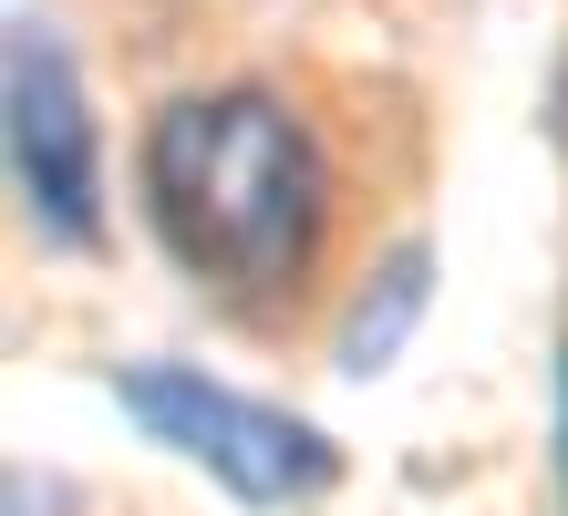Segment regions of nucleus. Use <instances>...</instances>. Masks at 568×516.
I'll use <instances>...</instances> for the list:
<instances>
[{
    "label": "nucleus",
    "instance_id": "nucleus-1",
    "mask_svg": "<svg viewBox=\"0 0 568 516\" xmlns=\"http://www.w3.org/2000/svg\"><path fill=\"white\" fill-rule=\"evenodd\" d=\"M145 217L165 259L239 321H290L331 249V165L311 124L258 83L176 93L145 124Z\"/></svg>",
    "mask_w": 568,
    "mask_h": 516
},
{
    "label": "nucleus",
    "instance_id": "nucleus-2",
    "mask_svg": "<svg viewBox=\"0 0 568 516\" xmlns=\"http://www.w3.org/2000/svg\"><path fill=\"white\" fill-rule=\"evenodd\" d=\"M114 403L135 413L155 444H176L186 465H207L227 496H248V506H300V496H321L331 475H342L321 424H300L280 403H248V393H227V383H207V372H186V362H124Z\"/></svg>",
    "mask_w": 568,
    "mask_h": 516
},
{
    "label": "nucleus",
    "instance_id": "nucleus-3",
    "mask_svg": "<svg viewBox=\"0 0 568 516\" xmlns=\"http://www.w3.org/2000/svg\"><path fill=\"white\" fill-rule=\"evenodd\" d=\"M11 186L21 217L52 249H93L104 237V165H93V114L73 83V52L42 21H11Z\"/></svg>",
    "mask_w": 568,
    "mask_h": 516
},
{
    "label": "nucleus",
    "instance_id": "nucleus-4",
    "mask_svg": "<svg viewBox=\"0 0 568 516\" xmlns=\"http://www.w3.org/2000/svg\"><path fill=\"white\" fill-rule=\"evenodd\" d=\"M424 269H434L424 249H404V259L383 269V310L362 300L352 321H342V372H383V362H393V341H404L414 310H424Z\"/></svg>",
    "mask_w": 568,
    "mask_h": 516
},
{
    "label": "nucleus",
    "instance_id": "nucleus-5",
    "mask_svg": "<svg viewBox=\"0 0 568 516\" xmlns=\"http://www.w3.org/2000/svg\"><path fill=\"white\" fill-rule=\"evenodd\" d=\"M558 486H568V352H558Z\"/></svg>",
    "mask_w": 568,
    "mask_h": 516
}]
</instances>
